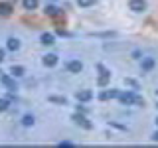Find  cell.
Instances as JSON below:
<instances>
[{
  "label": "cell",
  "mask_w": 158,
  "mask_h": 148,
  "mask_svg": "<svg viewBox=\"0 0 158 148\" xmlns=\"http://www.w3.org/2000/svg\"><path fill=\"white\" fill-rule=\"evenodd\" d=\"M118 101H121L123 105H144V99H140L138 95H135V93H121V95H118Z\"/></svg>",
  "instance_id": "cell-1"
},
{
  "label": "cell",
  "mask_w": 158,
  "mask_h": 148,
  "mask_svg": "<svg viewBox=\"0 0 158 148\" xmlns=\"http://www.w3.org/2000/svg\"><path fill=\"white\" fill-rule=\"evenodd\" d=\"M73 122H75V125H79V126H83V128H93V125L91 122H89V118L85 117V115H79V113H75V115H73Z\"/></svg>",
  "instance_id": "cell-2"
},
{
  "label": "cell",
  "mask_w": 158,
  "mask_h": 148,
  "mask_svg": "<svg viewBox=\"0 0 158 148\" xmlns=\"http://www.w3.org/2000/svg\"><path fill=\"white\" fill-rule=\"evenodd\" d=\"M128 8H131L132 12H144V10H146V2H144V0H131V2H128Z\"/></svg>",
  "instance_id": "cell-3"
},
{
  "label": "cell",
  "mask_w": 158,
  "mask_h": 148,
  "mask_svg": "<svg viewBox=\"0 0 158 148\" xmlns=\"http://www.w3.org/2000/svg\"><path fill=\"white\" fill-rule=\"evenodd\" d=\"M42 63H44L46 67H53V65H57V56H56V53H48V56H44Z\"/></svg>",
  "instance_id": "cell-4"
},
{
  "label": "cell",
  "mask_w": 158,
  "mask_h": 148,
  "mask_svg": "<svg viewBox=\"0 0 158 148\" xmlns=\"http://www.w3.org/2000/svg\"><path fill=\"white\" fill-rule=\"evenodd\" d=\"M67 71H69V73H79V71H83V63L77 61V59H73V61L67 63Z\"/></svg>",
  "instance_id": "cell-5"
},
{
  "label": "cell",
  "mask_w": 158,
  "mask_h": 148,
  "mask_svg": "<svg viewBox=\"0 0 158 148\" xmlns=\"http://www.w3.org/2000/svg\"><path fill=\"white\" fill-rule=\"evenodd\" d=\"M0 81H2L10 91H16V83H14V79L10 77V75H0Z\"/></svg>",
  "instance_id": "cell-6"
},
{
  "label": "cell",
  "mask_w": 158,
  "mask_h": 148,
  "mask_svg": "<svg viewBox=\"0 0 158 148\" xmlns=\"http://www.w3.org/2000/svg\"><path fill=\"white\" fill-rule=\"evenodd\" d=\"M118 95H121V93L118 91H103L101 95H99V99H101V101H107V99H118Z\"/></svg>",
  "instance_id": "cell-7"
},
{
  "label": "cell",
  "mask_w": 158,
  "mask_h": 148,
  "mask_svg": "<svg viewBox=\"0 0 158 148\" xmlns=\"http://www.w3.org/2000/svg\"><path fill=\"white\" fill-rule=\"evenodd\" d=\"M10 14H12V4L0 2V16H10Z\"/></svg>",
  "instance_id": "cell-8"
},
{
  "label": "cell",
  "mask_w": 158,
  "mask_h": 148,
  "mask_svg": "<svg viewBox=\"0 0 158 148\" xmlns=\"http://www.w3.org/2000/svg\"><path fill=\"white\" fill-rule=\"evenodd\" d=\"M53 39H56V38H53V34H42V38H40V42H42L44 43V46H52V43H56V42H53Z\"/></svg>",
  "instance_id": "cell-9"
},
{
  "label": "cell",
  "mask_w": 158,
  "mask_h": 148,
  "mask_svg": "<svg viewBox=\"0 0 158 148\" xmlns=\"http://www.w3.org/2000/svg\"><path fill=\"white\" fill-rule=\"evenodd\" d=\"M48 101L49 103H56V105H67V99L65 97H59V95H49Z\"/></svg>",
  "instance_id": "cell-10"
},
{
  "label": "cell",
  "mask_w": 158,
  "mask_h": 148,
  "mask_svg": "<svg viewBox=\"0 0 158 148\" xmlns=\"http://www.w3.org/2000/svg\"><path fill=\"white\" fill-rule=\"evenodd\" d=\"M6 46H8L10 51H18V49H20V39H18V38H10Z\"/></svg>",
  "instance_id": "cell-11"
},
{
  "label": "cell",
  "mask_w": 158,
  "mask_h": 148,
  "mask_svg": "<svg viewBox=\"0 0 158 148\" xmlns=\"http://www.w3.org/2000/svg\"><path fill=\"white\" fill-rule=\"evenodd\" d=\"M91 99H93V93H91V91H79V93H77V101H81V103L91 101Z\"/></svg>",
  "instance_id": "cell-12"
},
{
  "label": "cell",
  "mask_w": 158,
  "mask_h": 148,
  "mask_svg": "<svg viewBox=\"0 0 158 148\" xmlns=\"http://www.w3.org/2000/svg\"><path fill=\"white\" fill-rule=\"evenodd\" d=\"M10 75H12V77H22L24 75V67L22 65H12V69H10Z\"/></svg>",
  "instance_id": "cell-13"
},
{
  "label": "cell",
  "mask_w": 158,
  "mask_h": 148,
  "mask_svg": "<svg viewBox=\"0 0 158 148\" xmlns=\"http://www.w3.org/2000/svg\"><path fill=\"white\" fill-rule=\"evenodd\" d=\"M22 4H24V8H26V10H30V12L38 8V0H22Z\"/></svg>",
  "instance_id": "cell-14"
},
{
  "label": "cell",
  "mask_w": 158,
  "mask_h": 148,
  "mask_svg": "<svg viewBox=\"0 0 158 148\" xmlns=\"http://www.w3.org/2000/svg\"><path fill=\"white\" fill-rule=\"evenodd\" d=\"M44 12H46V16H52V18H56L57 14H61L56 6H52V4H49V6H46V10H44Z\"/></svg>",
  "instance_id": "cell-15"
},
{
  "label": "cell",
  "mask_w": 158,
  "mask_h": 148,
  "mask_svg": "<svg viewBox=\"0 0 158 148\" xmlns=\"http://www.w3.org/2000/svg\"><path fill=\"white\" fill-rule=\"evenodd\" d=\"M154 67V59H150V57H146L144 61H142V71H150V69Z\"/></svg>",
  "instance_id": "cell-16"
},
{
  "label": "cell",
  "mask_w": 158,
  "mask_h": 148,
  "mask_svg": "<svg viewBox=\"0 0 158 148\" xmlns=\"http://www.w3.org/2000/svg\"><path fill=\"white\" fill-rule=\"evenodd\" d=\"M34 121H36V118H34V115H24V117H22V125H24V126H32Z\"/></svg>",
  "instance_id": "cell-17"
},
{
  "label": "cell",
  "mask_w": 158,
  "mask_h": 148,
  "mask_svg": "<svg viewBox=\"0 0 158 148\" xmlns=\"http://www.w3.org/2000/svg\"><path fill=\"white\" fill-rule=\"evenodd\" d=\"M109 79H111V73H101V77H99V85L105 87L109 83Z\"/></svg>",
  "instance_id": "cell-18"
},
{
  "label": "cell",
  "mask_w": 158,
  "mask_h": 148,
  "mask_svg": "<svg viewBox=\"0 0 158 148\" xmlns=\"http://www.w3.org/2000/svg\"><path fill=\"white\" fill-rule=\"evenodd\" d=\"M125 85L132 87L135 91H136V89H140V85H138V81H135V79H131V77H127V79H125Z\"/></svg>",
  "instance_id": "cell-19"
},
{
  "label": "cell",
  "mask_w": 158,
  "mask_h": 148,
  "mask_svg": "<svg viewBox=\"0 0 158 148\" xmlns=\"http://www.w3.org/2000/svg\"><path fill=\"white\" fill-rule=\"evenodd\" d=\"M97 0H77V4L79 6H83V8H87V6H91V4H95Z\"/></svg>",
  "instance_id": "cell-20"
},
{
  "label": "cell",
  "mask_w": 158,
  "mask_h": 148,
  "mask_svg": "<svg viewBox=\"0 0 158 148\" xmlns=\"http://www.w3.org/2000/svg\"><path fill=\"white\" fill-rule=\"evenodd\" d=\"M8 105H10V103H8V99H0V111H6Z\"/></svg>",
  "instance_id": "cell-21"
},
{
  "label": "cell",
  "mask_w": 158,
  "mask_h": 148,
  "mask_svg": "<svg viewBox=\"0 0 158 148\" xmlns=\"http://www.w3.org/2000/svg\"><path fill=\"white\" fill-rule=\"evenodd\" d=\"M59 146L63 148V146H73V144H71V142H69V140H63V142H59Z\"/></svg>",
  "instance_id": "cell-22"
},
{
  "label": "cell",
  "mask_w": 158,
  "mask_h": 148,
  "mask_svg": "<svg viewBox=\"0 0 158 148\" xmlns=\"http://www.w3.org/2000/svg\"><path fill=\"white\" fill-rule=\"evenodd\" d=\"M4 61V49H0V63Z\"/></svg>",
  "instance_id": "cell-23"
},
{
  "label": "cell",
  "mask_w": 158,
  "mask_h": 148,
  "mask_svg": "<svg viewBox=\"0 0 158 148\" xmlns=\"http://www.w3.org/2000/svg\"><path fill=\"white\" fill-rule=\"evenodd\" d=\"M152 140H158V130L154 132V134H152Z\"/></svg>",
  "instance_id": "cell-24"
},
{
  "label": "cell",
  "mask_w": 158,
  "mask_h": 148,
  "mask_svg": "<svg viewBox=\"0 0 158 148\" xmlns=\"http://www.w3.org/2000/svg\"><path fill=\"white\" fill-rule=\"evenodd\" d=\"M156 125H158V118H156Z\"/></svg>",
  "instance_id": "cell-25"
},
{
  "label": "cell",
  "mask_w": 158,
  "mask_h": 148,
  "mask_svg": "<svg viewBox=\"0 0 158 148\" xmlns=\"http://www.w3.org/2000/svg\"><path fill=\"white\" fill-rule=\"evenodd\" d=\"M156 95H158V89H156Z\"/></svg>",
  "instance_id": "cell-26"
}]
</instances>
